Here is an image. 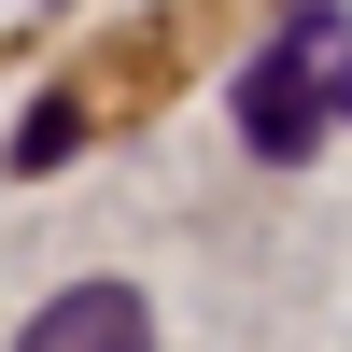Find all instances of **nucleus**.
<instances>
[{
  "label": "nucleus",
  "instance_id": "nucleus-1",
  "mask_svg": "<svg viewBox=\"0 0 352 352\" xmlns=\"http://www.w3.org/2000/svg\"><path fill=\"white\" fill-rule=\"evenodd\" d=\"M338 43V0H296L282 14V43L254 56V85H240V127H254V155H296L310 141V113H324V85H310V56Z\"/></svg>",
  "mask_w": 352,
  "mask_h": 352
},
{
  "label": "nucleus",
  "instance_id": "nucleus-2",
  "mask_svg": "<svg viewBox=\"0 0 352 352\" xmlns=\"http://www.w3.org/2000/svg\"><path fill=\"white\" fill-rule=\"evenodd\" d=\"M14 352H155V310H141L127 282H71V296H43V324Z\"/></svg>",
  "mask_w": 352,
  "mask_h": 352
},
{
  "label": "nucleus",
  "instance_id": "nucleus-3",
  "mask_svg": "<svg viewBox=\"0 0 352 352\" xmlns=\"http://www.w3.org/2000/svg\"><path fill=\"white\" fill-rule=\"evenodd\" d=\"M71 141H85V99H43V113H28V141H14V169H56Z\"/></svg>",
  "mask_w": 352,
  "mask_h": 352
}]
</instances>
